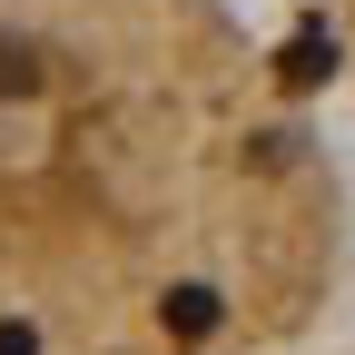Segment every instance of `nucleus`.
I'll return each mask as SVG.
<instances>
[{"label": "nucleus", "mask_w": 355, "mask_h": 355, "mask_svg": "<svg viewBox=\"0 0 355 355\" xmlns=\"http://www.w3.org/2000/svg\"><path fill=\"white\" fill-rule=\"evenodd\" d=\"M326 20H336V60L355 69V0H326Z\"/></svg>", "instance_id": "nucleus-2"}, {"label": "nucleus", "mask_w": 355, "mask_h": 355, "mask_svg": "<svg viewBox=\"0 0 355 355\" xmlns=\"http://www.w3.org/2000/svg\"><path fill=\"white\" fill-rule=\"evenodd\" d=\"M336 266L345 178L237 0H0V355H296Z\"/></svg>", "instance_id": "nucleus-1"}]
</instances>
